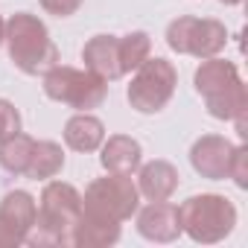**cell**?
Instances as JSON below:
<instances>
[{
    "label": "cell",
    "mask_w": 248,
    "mask_h": 248,
    "mask_svg": "<svg viewBox=\"0 0 248 248\" xmlns=\"http://www.w3.org/2000/svg\"><path fill=\"white\" fill-rule=\"evenodd\" d=\"M184 216L190 219V225L196 228L199 222H207L213 225L216 236L228 233L231 225H233V207L228 204V199H219V196H202V199H190V204L184 207Z\"/></svg>",
    "instance_id": "1"
},
{
    "label": "cell",
    "mask_w": 248,
    "mask_h": 248,
    "mask_svg": "<svg viewBox=\"0 0 248 248\" xmlns=\"http://www.w3.org/2000/svg\"><path fill=\"white\" fill-rule=\"evenodd\" d=\"M231 146L228 143H222V140H216V138H207V140H202L196 149H193V164H196V170L199 172H204V175H222V172H228V167H231Z\"/></svg>",
    "instance_id": "2"
},
{
    "label": "cell",
    "mask_w": 248,
    "mask_h": 248,
    "mask_svg": "<svg viewBox=\"0 0 248 248\" xmlns=\"http://www.w3.org/2000/svg\"><path fill=\"white\" fill-rule=\"evenodd\" d=\"M102 140V126L93 117H76L67 126V143L73 149H93Z\"/></svg>",
    "instance_id": "3"
},
{
    "label": "cell",
    "mask_w": 248,
    "mask_h": 248,
    "mask_svg": "<svg viewBox=\"0 0 248 248\" xmlns=\"http://www.w3.org/2000/svg\"><path fill=\"white\" fill-rule=\"evenodd\" d=\"M138 155H140L138 143H132V140H114V146L105 149L102 164H105V167H114L117 161H123V170H132V167L138 164Z\"/></svg>",
    "instance_id": "4"
},
{
    "label": "cell",
    "mask_w": 248,
    "mask_h": 248,
    "mask_svg": "<svg viewBox=\"0 0 248 248\" xmlns=\"http://www.w3.org/2000/svg\"><path fill=\"white\" fill-rule=\"evenodd\" d=\"M18 111L6 102V99H0V138H6V135H15L18 132Z\"/></svg>",
    "instance_id": "5"
},
{
    "label": "cell",
    "mask_w": 248,
    "mask_h": 248,
    "mask_svg": "<svg viewBox=\"0 0 248 248\" xmlns=\"http://www.w3.org/2000/svg\"><path fill=\"white\" fill-rule=\"evenodd\" d=\"M225 3H236V0H225Z\"/></svg>",
    "instance_id": "6"
}]
</instances>
